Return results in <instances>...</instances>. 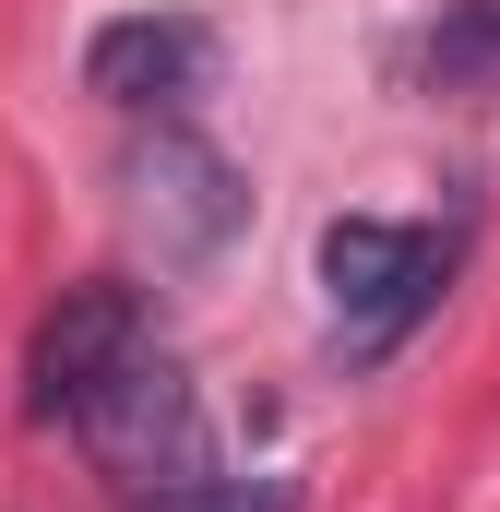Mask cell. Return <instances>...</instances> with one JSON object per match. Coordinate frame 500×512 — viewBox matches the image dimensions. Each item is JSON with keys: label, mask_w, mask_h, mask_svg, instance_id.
I'll use <instances>...</instances> for the list:
<instances>
[{"label": "cell", "mask_w": 500, "mask_h": 512, "mask_svg": "<svg viewBox=\"0 0 500 512\" xmlns=\"http://www.w3.org/2000/svg\"><path fill=\"white\" fill-rule=\"evenodd\" d=\"M72 429H84V453H96L120 489H143V501H179V489L215 477V453H203V393H191V370H179L167 346H143Z\"/></svg>", "instance_id": "1"}, {"label": "cell", "mask_w": 500, "mask_h": 512, "mask_svg": "<svg viewBox=\"0 0 500 512\" xmlns=\"http://www.w3.org/2000/svg\"><path fill=\"white\" fill-rule=\"evenodd\" d=\"M120 179H131V215H143L155 262H203V251H227V239H239V215H250L239 167H227L203 131H155V143H131Z\"/></svg>", "instance_id": "2"}, {"label": "cell", "mask_w": 500, "mask_h": 512, "mask_svg": "<svg viewBox=\"0 0 500 512\" xmlns=\"http://www.w3.org/2000/svg\"><path fill=\"white\" fill-rule=\"evenodd\" d=\"M143 346H155V334H143V298H131V286H72V298L36 322V358H24L36 393H24V405H36V417H84Z\"/></svg>", "instance_id": "3"}, {"label": "cell", "mask_w": 500, "mask_h": 512, "mask_svg": "<svg viewBox=\"0 0 500 512\" xmlns=\"http://www.w3.org/2000/svg\"><path fill=\"white\" fill-rule=\"evenodd\" d=\"M322 286L358 334H393L405 310H429L441 286V239L429 227H393V215H334L322 227Z\"/></svg>", "instance_id": "4"}, {"label": "cell", "mask_w": 500, "mask_h": 512, "mask_svg": "<svg viewBox=\"0 0 500 512\" xmlns=\"http://www.w3.org/2000/svg\"><path fill=\"white\" fill-rule=\"evenodd\" d=\"M203 60H215V36H203L191 12H120V24L84 36V84H96L108 108H179V96L203 84Z\"/></svg>", "instance_id": "5"}, {"label": "cell", "mask_w": 500, "mask_h": 512, "mask_svg": "<svg viewBox=\"0 0 500 512\" xmlns=\"http://www.w3.org/2000/svg\"><path fill=\"white\" fill-rule=\"evenodd\" d=\"M429 84H465V96H500V0H453L429 24Z\"/></svg>", "instance_id": "6"}, {"label": "cell", "mask_w": 500, "mask_h": 512, "mask_svg": "<svg viewBox=\"0 0 500 512\" xmlns=\"http://www.w3.org/2000/svg\"><path fill=\"white\" fill-rule=\"evenodd\" d=\"M155 512H286V489L274 477H203V489H179V501H155Z\"/></svg>", "instance_id": "7"}]
</instances>
